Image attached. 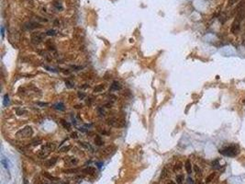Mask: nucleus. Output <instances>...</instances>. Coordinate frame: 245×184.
Returning a JSON list of instances; mask_svg holds the SVG:
<instances>
[{"label": "nucleus", "mask_w": 245, "mask_h": 184, "mask_svg": "<svg viewBox=\"0 0 245 184\" xmlns=\"http://www.w3.org/2000/svg\"><path fill=\"white\" fill-rule=\"evenodd\" d=\"M219 153L223 155V156H225V157H232L237 156L238 154L240 153V148L236 145H231V146H226V147H223L221 149H219Z\"/></svg>", "instance_id": "1"}, {"label": "nucleus", "mask_w": 245, "mask_h": 184, "mask_svg": "<svg viewBox=\"0 0 245 184\" xmlns=\"http://www.w3.org/2000/svg\"><path fill=\"white\" fill-rule=\"evenodd\" d=\"M55 144H53V143H47L46 145L42 147V149L39 151L38 153V156L40 157H42V158H45L49 156L51 152H53V150L55 149Z\"/></svg>", "instance_id": "2"}, {"label": "nucleus", "mask_w": 245, "mask_h": 184, "mask_svg": "<svg viewBox=\"0 0 245 184\" xmlns=\"http://www.w3.org/2000/svg\"><path fill=\"white\" fill-rule=\"evenodd\" d=\"M33 134V129L31 126H26L17 132L16 135L19 138H29Z\"/></svg>", "instance_id": "3"}, {"label": "nucleus", "mask_w": 245, "mask_h": 184, "mask_svg": "<svg viewBox=\"0 0 245 184\" xmlns=\"http://www.w3.org/2000/svg\"><path fill=\"white\" fill-rule=\"evenodd\" d=\"M45 35H47V34H46V33H42V32L33 34L32 35V41H34L35 42H42V41L44 40V38H45Z\"/></svg>", "instance_id": "4"}, {"label": "nucleus", "mask_w": 245, "mask_h": 184, "mask_svg": "<svg viewBox=\"0 0 245 184\" xmlns=\"http://www.w3.org/2000/svg\"><path fill=\"white\" fill-rule=\"evenodd\" d=\"M108 124L114 127H123L124 126V122H119L117 119H110L108 120Z\"/></svg>", "instance_id": "5"}, {"label": "nucleus", "mask_w": 245, "mask_h": 184, "mask_svg": "<svg viewBox=\"0 0 245 184\" xmlns=\"http://www.w3.org/2000/svg\"><path fill=\"white\" fill-rule=\"evenodd\" d=\"M240 23L241 21L240 20H238L237 19H235V20L233 21L232 23V26H231V32L233 33V34H236L238 31H240Z\"/></svg>", "instance_id": "6"}, {"label": "nucleus", "mask_w": 245, "mask_h": 184, "mask_svg": "<svg viewBox=\"0 0 245 184\" xmlns=\"http://www.w3.org/2000/svg\"><path fill=\"white\" fill-rule=\"evenodd\" d=\"M121 89V85L119 84V82L117 81H114L111 87H110V91H117V90H119Z\"/></svg>", "instance_id": "7"}, {"label": "nucleus", "mask_w": 245, "mask_h": 184, "mask_svg": "<svg viewBox=\"0 0 245 184\" xmlns=\"http://www.w3.org/2000/svg\"><path fill=\"white\" fill-rule=\"evenodd\" d=\"M57 162V157H53V158H51L49 160H47L45 162V166L47 168H50V167H53L56 164Z\"/></svg>", "instance_id": "8"}, {"label": "nucleus", "mask_w": 245, "mask_h": 184, "mask_svg": "<svg viewBox=\"0 0 245 184\" xmlns=\"http://www.w3.org/2000/svg\"><path fill=\"white\" fill-rule=\"evenodd\" d=\"M38 24L37 23H34V22H28L25 24V29L27 30H34V29H36V28H38Z\"/></svg>", "instance_id": "9"}, {"label": "nucleus", "mask_w": 245, "mask_h": 184, "mask_svg": "<svg viewBox=\"0 0 245 184\" xmlns=\"http://www.w3.org/2000/svg\"><path fill=\"white\" fill-rule=\"evenodd\" d=\"M185 168L186 172L188 173V174H191V173H192V165H191V162H190L189 160L185 161Z\"/></svg>", "instance_id": "10"}, {"label": "nucleus", "mask_w": 245, "mask_h": 184, "mask_svg": "<svg viewBox=\"0 0 245 184\" xmlns=\"http://www.w3.org/2000/svg\"><path fill=\"white\" fill-rule=\"evenodd\" d=\"M79 145L80 146H82L84 148H85L87 150H91V151H93V147L89 145V143H86V142H79Z\"/></svg>", "instance_id": "11"}, {"label": "nucleus", "mask_w": 245, "mask_h": 184, "mask_svg": "<svg viewBox=\"0 0 245 184\" xmlns=\"http://www.w3.org/2000/svg\"><path fill=\"white\" fill-rule=\"evenodd\" d=\"M95 143H96V146H101L102 145L104 144V142H103V140H102L101 136H99V135L96 136V138H95Z\"/></svg>", "instance_id": "12"}, {"label": "nucleus", "mask_w": 245, "mask_h": 184, "mask_svg": "<svg viewBox=\"0 0 245 184\" xmlns=\"http://www.w3.org/2000/svg\"><path fill=\"white\" fill-rule=\"evenodd\" d=\"M61 123H62V125L65 128V129H67V130H70L71 129V124L66 122V121H64V120H61Z\"/></svg>", "instance_id": "13"}, {"label": "nucleus", "mask_w": 245, "mask_h": 184, "mask_svg": "<svg viewBox=\"0 0 245 184\" xmlns=\"http://www.w3.org/2000/svg\"><path fill=\"white\" fill-rule=\"evenodd\" d=\"M53 107L55 108L56 110H59V111H64V105L62 102H60V103H57V104H55Z\"/></svg>", "instance_id": "14"}, {"label": "nucleus", "mask_w": 245, "mask_h": 184, "mask_svg": "<svg viewBox=\"0 0 245 184\" xmlns=\"http://www.w3.org/2000/svg\"><path fill=\"white\" fill-rule=\"evenodd\" d=\"M215 172H213V173H211L210 175H208V176L207 177V179H206V183H209L211 180H213V179L215 178Z\"/></svg>", "instance_id": "15"}, {"label": "nucleus", "mask_w": 245, "mask_h": 184, "mask_svg": "<svg viewBox=\"0 0 245 184\" xmlns=\"http://www.w3.org/2000/svg\"><path fill=\"white\" fill-rule=\"evenodd\" d=\"M104 88H105V86H104L103 84L98 85V86H96V87L94 88V92H101Z\"/></svg>", "instance_id": "16"}, {"label": "nucleus", "mask_w": 245, "mask_h": 184, "mask_svg": "<svg viewBox=\"0 0 245 184\" xmlns=\"http://www.w3.org/2000/svg\"><path fill=\"white\" fill-rule=\"evenodd\" d=\"M43 176L46 177V178H47V179H49V180H57V178H55V177H53V176H51V175H50L49 173H47V172H44V173H43Z\"/></svg>", "instance_id": "17"}, {"label": "nucleus", "mask_w": 245, "mask_h": 184, "mask_svg": "<svg viewBox=\"0 0 245 184\" xmlns=\"http://www.w3.org/2000/svg\"><path fill=\"white\" fill-rule=\"evenodd\" d=\"M183 180H184V176L183 175H177L176 176V182H177L178 184H182V182H183Z\"/></svg>", "instance_id": "18"}, {"label": "nucleus", "mask_w": 245, "mask_h": 184, "mask_svg": "<svg viewBox=\"0 0 245 184\" xmlns=\"http://www.w3.org/2000/svg\"><path fill=\"white\" fill-rule=\"evenodd\" d=\"M182 169V163L181 162H177L175 166H174V168H173V170L174 171H177V170H180Z\"/></svg>", "instance_id": "19"}, {"label": "nucleus", "mask_w": 245, "mask_h": 184, "mask_svg": "<svg viewBox=\"0 0 245 184\" xmlns=\"http://www.w3.org/2000/svg\"><path fill=\"white\" fill-rule=\"evenodd\" d=\"M46 34L48 35V36H54V35H56V31H54V30H50L46 32Z\"/></svg>", "instance_id": "20"}, {"label": "nucleus", "mask_w": 245, "mask_h": 184, "mask_svg": "<svg viewBox=\"0 0 245 184\" xmlns=\"http://www.w3.org/2000/svg\"><path fill=\"white\" fill-rule=\"evenodd\" d=\"M71 147H72L71 146H64V147H62V148H61L60 151H61V152H67V151H69V150L71 149Z\"/></svg>", "instance_id": "21"}, {"label": "nucleus", "mask_w": 245, "mask_h": 184, "mask_svg": "<svg viewBox=\"0 0 245 184\" xmlns=\"http://www.w3.org/2000/svg\"><path fill=\"white\" fill-rule=\"evenodd\" d=\"M53 6H54V7H55V8H56L58 10H59V9H60V10H62V9H63V7H62V5H61L60 3L56 2V1H55V2L53 3Z\"/></svg>", "instance_id": "22"}, {"label": "nucleus", "mask_w": 245, "mask_h": 184, "mask_svg": "<svg viewBox=\"0 0 245 184\" xmlns=\"http://www.w3.org/2000/svg\"><path fill=\"white\" fill-rule=\"evenodd\" d=\"M65 85H66V87L69 88H74V83H72L70 80H66L65 81Z\"/></svg>", "instance_id": "23"}, {"label": "nucleus", "mask_w": 245, "mask_h": 184, "mask_svg": "<svg viewBox=\"0 0 245 184\" xmlns=\"http://www.w3.org/2000/svg\"><path fill=\"white\" fill-rule=\"evenodd\" d=\"M1 163L4 165V167L6 168V169H8V162H7V159H6V158L3 157V158L1 159Z\"/></svg>", "instance_id": "24"}, {"label": "nucleus", "mask_w": 245, "mask_h": 184, "mask_svg": "<svg viewBox=\"0 0 245 184\" xmlns=\"http://www.w3.org/2000/svg\"><path fill=\"white\" fill-rule=\"evenodd\" d=\"M166 176H167V169H163L162 171V174H161V179H164Z\"/></svg>", "instance_id": "25"}, {"label": "nucleus", "mask_w": 245, "mask_h": 184, "mask_svg": "<svg viewBox=\"0 0 245 184\" xmlns=\"http://www.w3.org/2000/svg\"><path fill=\"white\" fill-rule=\"evenodd\" d=\"M77 96H78V98H79V99H81V100H84V99L85 98V93H83V92L79 91L78 93H77Z\"/></svg>", "instance_id": "26"}, {"label": "nucleus", "mask_w": 245, "mask_h": 184, "mask_svg": "<svg viewBox=\"0 0 245 184\" xmlns=\"http://www.w3.org/2000/svg\"><path fill=\"white\" fill-rule=\"evenodd\" d=\"M17 113H18V115H22L23 113H27V111L21 110V109H17Z\"/></svg>", "instance_id": "27"}, {"label": "nucleus", "mask_w": 245, "mask_h": 184, "mask_svg": "<svg viewBox=\"0 0 245 184\" xmlns=\"http://www.w3.org/2000/svg\"><path fill=\"white\" fill-rule=\"evenodd\" d=\"M194 169H195V171H196V174H200V173H201V170H200V169L196 165L194 166Z\"/></svg>", "instance_id": "28"}, {"label": "nucleus", "mask_w": 245, "mask_h": 184, "mask_svg": "<svg viewBox=\"0 0 245 184\" xmlns=\"http://www.w3.org/2000/svg\"><path fill=\"white\" fill-rule=\"evenodd\" d=\"M85 171H86V172H88V173H94L95 172V169H93V168H88V169H86Z\"/></svg>", "instance_id": "29"}, {"label": "nucleus", "mask_w": 245, "mask_h": 184, "mask_svg": "<svg viewBox=\"0 0 245 184\" xmlns=\"http://www.w3.org/2000/svg\"><path fill=\"white\" fill-rule=\"evenodd\" d=\"M77 162H78V160L75 159V158H72L71 159V164L72 165H75V164H77Z\"/></svg>", "instance_id": "30"}, {"label": "nucleus", "mask_w": 245, "mask_h": 184, "mask_svg": "<svg viewBox=\"0 0 245 184\" xmlns=\"http://www.w3.org/2000/svg\"><path fill=\"white\" fill-rule=\"evenodd\" d=\"M71 67H72V68H74V69H75L76 71H78V70H80V69L83 68L82 66H76V65H72Z\"/></svg>", "instance_id": "31"}, {"label": "nucleus", "mask_w": 245, "mask_h": 184, "mask_svg": "<svg viewBox=\"0 0 245 184\" xmlns=\"http://www.w3.org/2000/svg\"><path fill=\"white\" fill-rule=\"evenodd\" d=\"M71 137L74 138V139H76V138H77V134H76L75 132V133H72V134H71Z\"/></svg>", "instance_id": "32"}, {"label": "nucleus", "mask_w": 245, "mask_h": 184, "mask_svg": "<svg viewBox=\"0 0 245 184\" xmlns=\"http://www.w3.org/2000/svg\"><path fill=\"white\" fill-rule=\"evenodd\" d=\"M98 111H99L100 115H103V116H104V113H105V112H104V111L102 110V108H99V109H98Z\"/></svg>", "instance_id": "33"}, {"label": "nucleus", "mask_w": 245, "mask_h": 184, "mask_svg": "<svg viewBox=\"0 0 245 184\" xmlns=\"http://www.w3.org/2000/svg\"><path fill=\"white\" fill-rule=\"evenodd\" d=\"M236 1H237V0H230V1H229V5H230V6H232Z\"/></svg>", "instance_id": "34"}, {"label": "nucleus", "mask_w": 245, "mask_h": 184, "mask_svg": "<svg viewBox=\"0 0 245 184\" xmlns=\"http://www.w3.org/2000/svg\"><path fill=\"white\" fill-rule=\"evenodd\" d=\"M1 31H2V36H4V28H1Z\"/></svg>", "instance_id": "35"}, {"label": "nucleus", "mask_w": 245, "mask_h": 184, "mask_svg": "<svg viewBox=\"0 0 245 184\" xmlns=\"http://www.w3.org/2000/svg\"><path fill=\"white\" fill-rule=\"evenodd\" d=\"M167 184H175V183H174L173 181H169V182H168Z\"/></svg>", "instance_id": "36"}, {"label": "nucleus", "mask_w": 245, "mask_h": 184, "mask_svg": "<svg viewBox=\"0 0 245 184\" xmlns=\"http://www.w3.org/2000/svg\"><path fill=\"white\" fill-rule=\"evenodd\" d=\"M197 184H202L201 182H197Z\"/></svg>", "instance_id": "37"}, {"label": "nucleus", "mask_w": 245, "mask_h": 184, "mask_svg": "<svg viewBox=\"0 0 245 184\" xmlns=\"http://www.w3.org/2000/svg\"><path fill=\"white\" fill-rule=\"evenodd\" d=\"M45 184H48V183H45ZM50 184H54V183H50Z\"/></svg>", "instance_id": "38"}]
</instances>
